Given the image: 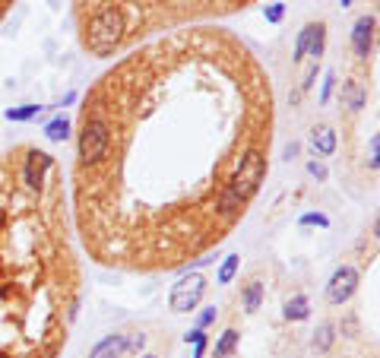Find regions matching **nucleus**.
I'll list each match as a JSON object with an SVG mask.
<instances>
[{
  "label": "nucleus",
  "mask_w": 380,
  "mask_h": 358,
  "mask_svg": "<svg viewBox=\"0 0 380 358\" xmlns=\"http://www.w3.org/2000/svg\"><path fill=\"white\" fill-rule=\"evenodd\" d=\"M48 137H51V140L67 137V121H57V124H51V130H48Z\"/></svg>",
  "instance_id": "nucleus-11"
},
{
  "label": "nucleus",
  "mask_w": 380,
  "mask_h": 358,
  "mask_svg": "<svg viewBox=\"0 0 380 358\" xmlns=\"http://www.w3.org/2000/svg\"><path fill=\"white\" fill-rule=\"evenodd\" d=\"M232 342H235V330H228L225 340H222V342H219V349H216V355H225L228 349H232Z\"/></svg>",
  "instance_id": "nucleus-12"
},
{
  "label": "nucleus",
  "mask_w": 380,
  "mask_h": 358,
  "mask_svg": "<svg viewBox=\"0 0 380 358\" xmlns=\"http://www.w3.org/2000/svg\"><path fill=\"white\" fill-rule=\"evenodd\" d=\"M83 301V257L57 155L0 152V358H60Z\"/></svg>",
  "instance_id": "nucleus-2"
},
{
  "label": "nucleus",
  "mask_w": 380,
  "mask_h": 358,
  "mask_svg": "<svg viewBox=\"0 0 380 358\" xmlns=\"http://www.w3.org/2000/svg\"><path fill=\"white\" fill-rule=\"evenodd\" d=\"M203 295V276H190V279H184L181 286H174L172 292V308L174 311H190L200 301Z\"/></svg>",
  "instance_id": "nucleus-4"
},
{
  "label": "nucleus",
  "mask_w": 380,
  "mask_h": 358,
  "mask_svg": "<svg viewBox=\"0 0 380 358\" xmlns=\"http://www.w3.org/2000/svg\"><path fill=\"white\" fill-rule=\"evenodd\" d=\"M352 289H355V273L352 269H342V273H336V279H332V289H330V298L332 301H342L352 295Z\"/></svg>",
  "instance_id": "nucleus-5"
},
{
  "label": "nucleus",
  "mask_w": 380,
  "mask_h": 358,
  "mask_svg": "<svg viewBox=\"0 0 380 358\" xmlns=\"http://www.w3.org/2000/svg\"><path fill=\"white\" fill-rule=\"evenodd\" d=\"M260 0H70L79 48L114 60L133 45L190 26H219Z\"/></svg>",
  "instance_id": "nucleus-3"
},
{
  "label": "nucleus",
  "mask_w": 380,
  "mask_h": 358,
  "mask_svg": "<svg viewBox=\"0 0 380 358\" xmlns=\"http://www.w3.org/2000/svg\"><path fill=\"white\" fill-rule=\"evenodd\" d=\"M121 352H124V340H121V336H108V340H101L99 346H95L92 358H118Z\"/></svg>",
  "instance_id": "nucleus-6"
},
{
  "label": "nucleus",
  "mask_w": 380,
  "mask_h": 358,
  "mask_svg": "<svg viewBox=\"0 0 380 358\" xmlns=\"http://www.w3.org/2000/svg\"><path fill=\"white\" fill-rule=\"evenodd\" d=\"M146 358H155V355H146Z\"/></svg>",
  "instance_id": "nucleus-14"
},
{
  "label": "nucleus",
  "mask_w": 380,
  "mask_h": 358,
  "mask_svg": "<svg viewBox=\"0 0 380 358\" xmlns=\"http://www.w3.org/2000/svg\"><path fill=\"white\" fill-rule=\"evenodd\" d=\"M273 137V79L232 29L133 45L79 102L67 178L79 247L133 276L203 260L260 194Z\"/></svg>",
  "instance_id": "nucleus-1"
},
{
  "label": "nucleus",
  "mask_w": 380,
  "mask_h": 358,
  "mask_svg": "<svg viewBox=\"0 0 380 358\" xmlns=\"http://www.w3.org/2000/svg\"><path fill=\"white\" fill-rule=\"evenodd\" d=\"M235 269H238V257H228L225 260V267L219 269V282H228L235 276Z\"/></svg>",
  "instance_id": "nucleus-9"
},
{
  "label": "nucleus",
  "mask_w": 380,
  "mask_h": 358,
  "mask_svg": "<svg viewBox=\"0 0 380 358\" xmlns=\"http://www.w3.org/2000/svg\"><path fill=\"white\" fill-rule=\"evenodd\" d=\"M304 314H308V308H304V298H295L289 305V317H304Z\"/></svg>",
  "instance_id": "nucleus-10"
},
{
  "label": "nucleus",
  "mask_w": 380,
  "mask_h": 358,
  "mask_svg": "<svg viewBox=\"0 0 380 358\" xmlns=\"http://www.w3.org/2000/svg\"><path fill=\"white\" fill-rule=\"evenodd\" d=\"M371 26H374V19H362V23H358V29H355V48H358V54H368Z\"/></svg>",
  "instance_id": "nucleus-7"
},
{
  "label": "nucleus",
  "mask_w": 380,
  "mask_h": 358,
  "mask_svg": "<svg viewBox=\"0 0 380 358\" xmlns=\"http://www.w3.org/2000/svg\"><path fill=\"white\" fill-rule=\"evenodd\" d=\"M314 146H320L323 155L332 152V130H330V127H317V130H314Z\"/></svg>",
  "instance_id": "nucleus-8"
},
{
  "label": "nucleus",
  "mask_w": 380,
  "mask_h": 358,
  "mask_svg": "<svg viewBox=\"0 0 380 358\" xmlns=\"http://www.w3.org/2000/svg\"><path fill=\"white\" fill-rule=\"evenodd\" d=\"M16 4H19V0H0V23H4V19L10 16V10H13Z\"/></svg>",
  "instance_id": "nucleus-13"
}]
</instances>
